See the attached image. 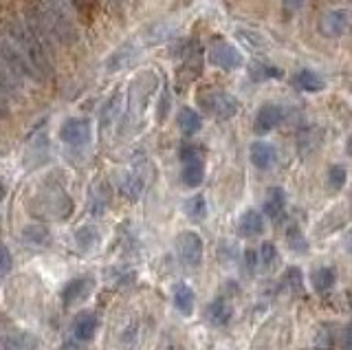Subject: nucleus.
Instances as JSON below:
<instances>
[{
    "instance_id": "f257e3e1",
    "label": "nucleus",
    "mask_w": 352,
    "mask_h": 350,
    "mask_svg": "<svg viewBox=\"0 0 352 350\" xmlns=\"http://www.w3.org/2000/svg\"><path fill=\"white\" fill-rule=\"evenodd\" d=\"M9 38L14 40V47L18 49V53L29 64L33 78H38V80L47 78L49 75V60H47V53H44L40 34H36L33 25H14Z\"/></svg>"
},
{
    "instance_id": "f03ea898",
    "label": "nucleus",
    "mask_w": 352,
    "mask_h": 350,
    "mask_svg": "<svg viewBox=\"0 0 352 350\" xmlns=\"http://www.w3.org/2000/svg\"><path fill=\"white\" fill-rule=\"evenodd\" d=\"M183 161L181 179L187 188H198L205 181V161H203V150L194 144H185L179 152Z\"/></svg>"
},
{
    "instance_id": "7ed1b4c3",
    "label": "nucleus",
    "mask_w": 352,
    "mask_h": 350,
    "mask_svg": "<svg viewBox=\"0 0 352 350\" xmlns=\"http://www.w3.org/2000/svg\"><path fill=\"white\" fill-rule=\"evenodd\" d=\"M198 104L205 108L207 115L216 119H231L238 113V100L225 91H209L198 97Z\"/></svg>"
},
{
    "instance_id": "20e7f679",
    "label": "nucleus",
    "mask_w": 352,
    "mask_h": 350,
    "mask_svg": "<svg viewBox=\"0 0 352 350\" xmlns=\"http://www.w3.org/2000/svg\"><path fill=\"white\" fill-rule=\"evenodd\" d=\"M203 240L196 232H183L176 236V254L187 267H201L203 262Z\"/></svg>"
},
{
    "instance_id": "39448f33",
    "label": "nucleus",
    "mask_w": 352,
    "mask_h": 350,
    "mask_svg": "<svg viewBox=\"0 0 352 350\" xmlns=\"http://www.w3.org/2000/svg\"><path fill=\"white\" fill-rule=\"evenodd\" d=\"M207 60L212 67L223 69V71H234L242 67V56L234 45H227V42H216V45L209 47L207 51Z\"/></svg>"
},
{
    "instance_id": "423d86ee",
    "label": "nucleus",
    "mask_w": 352,
    "mask_h": 350,
    "mask_svg": "<svg viewBox=\"0 0 352 350\" xmlns=\"http://www.w3.org/2000/svg\"><path fill=\"white\" fill-rule=\"evenodd\" d=\"M60 139L73 148L86 146L88 141H91V122H88V119H80V117L66 119L60 128Z\"/></svg>"
},
{
    "instance_id": "0eeeda50",
    "label": "nucleus",
    "mask_w": 352,
    "mask_h": 350,
    "mask_svg": "<svg viewBox=\"0 0 352 350\" xmlns=\"http://www.w3.org/2000/svg\"><path fill=\"white\" fill-rule=\"evenodd\" d=\"M262 214L271 218V221L278 225L284 221L286 216V194L282 188H269L267 196H264V205H262Z\"/></svg>"
},
{
    "instance_id": "6e6552de",
    "label": "nucleus",
    "mask_w": 352,
    "mask_h": 350,
    "mask_svg": "<svg viewBox=\"0 0 352 350\" xmlns=\"http://www.w3.org/2000/svg\"><path fill=\"white\" fill-rule=\"evenodd\" d=\"M282 108L278 104H264L260 106V111L256 113V122H253V130L258 135H267L271 130L282 122Z\"/></svg>"
},
{
    "instance_id": "1a4fd4ad",
    "label": "nucleus",
    "mask_w": 352,
    "mask_h": 350,
    "mask_svg": "<svg viewBox=\"0 0 352 350\" xmlns=\"http://www.w3.org/2000/svg\"><path fill=\"white\" fill-rule=\"evenodd\" d=\"M350 25L348 14L344 9H333V12H326L319 20V29H322L324 36H344L346 29Z\"/></svg>"
},
{
    "instance_id": "9d476101",
    "label": "nucleus",
    "mask_w": 352,
    "mask_h": 350,
    "mask_svg": "<svg viewBox=\"0 0 352 350\" xmlns=\"http://www.w3.org/2000/svg\"><path fill=\"white\" fill-rule=\"evenodd\" d=\"M93 291V280L91 278H73L64 284V289H62V302L66 306H71V304H77V302H82L88 293Z\"/></svg>"
},
{
    "instance_id": "9b49d317",
    "label": "nucleus",
    "mask_w": 352,
    "mask_h": 350,
    "mask_svg": "<svg viewBox=\"0 0 352 350\" xmlns=\"http://www.w3.org/2000/svg\"><path fill=\"white\" fill-rule=\"evenodd\" d=\"M275 148L269 141H253L251 150H249V159L258 170H269L275 166Z\"/></svg>"
},
{
    "instance_id": "f8f14e48",
    "label": "nucleus",
    "mask_w": 352,
    "mask_h": 350,
    "mask_svg": "<svg viewBox=\"0 0 352 350\" xmlns=\"http://www.w3.org/2000/svg\"><path fill=\"white\" fill-rule=\"evenodd\" d=\"M238 232L245 238H256L264 232V214L258 210H247L238 218Z\"/></svg>"
},
{
    "instance_id": "ddd939ff",
    "label": "nucleus",
    "mask_w": 352,
    "mask_h": 350,
    "mask_svg": "<svg viewBox=\"0 0 352 350\" xmlns=\"http://www.w3.org/2000/svg\"><path fill=\"white\" fill-rule=\"evenodd\" d=\"M97 333V317L93 313H82L77 315V320L73 322V337L75 342H91Z\"/></svg>"
},
{
    "instance_id": "4468645a",
    "label": "nucleus",
    "mask_w": 352,
    "mask_h": 350,
    "mask_svg": "<svg viewBox=\"0 0 352 350\" xmlns=\"http://www.w3.org/2000/svg\"><path fill=\"white\" fill-rule=\"evenodd\" d=\"M231 315H234V309H231L229 300H225V298H216L207 306V320L214 326H227Z\"/></svg>"
},
{
    "instance_id": "2eb2a0df",
    "label": "nucleus",
    "mask_w": 352,
    "mask_h": 350,
    "mask_svg": "<svg viewBox=\"0 0 352 350\" xmlns=\"http://www.w3.org/2000/svg\"><path fill=\"white\" fill-rule=\"evenodd\" d=\"M176 124H179L181 133L185 137H194L198 130H201L203 119H201V115L194 111V108L185 106V108H181V111H179V115H176Z\"/></svg>"
},
{
    "instance_id": "dca6fc26",
    "label": "nucleus",
    "mask_w": 352,
    "mask_h": 350,
    "mask_svg": "<svg viewBox=\"0 0 352 350\" xmlns=\"http://www.w3.org/2000/svg\"><path fill=\"white\" fill-rule=\"evenodd\" d=\"M335 282H337V273L335 269L330 267H317L311 273V287L315 289V293H328L335 289Z\"/></svg>"
},
{
    "instance_id": "f3484780",
    "label": "nucleus",
    "mask_w": 352,
    "mask_h": 350,
    "mask_svg": "<svg viewBox=\"0 0 352 350\" xmlns=\"http://www.w3.org/2000/svg\"><path fill=\"white\" fill-rule=\"evenodd\" d=\"M172 295H174V306L183 315H192L194 313V300H196V295H194L192 287H187L185 282H176L174 289H172Z\"/></svg>"
},
{
    "instance_id": "a211bd4d",
    "label": "nucleus",
    "mask_w": 352,
    "mask_h": 350,
    "mask_svg": "<svg viewBox=\"0 0 352 350\" xmlns=\"http://www.w3.org/2000/svg\"><path fill=\"white\" fill-rule=\"evenodd\" d=\"M295 86H297V89L306 91V93H319V91H324L326 82L322 80V75H317L315 71L302 69L300 73L295 75Z\"/></svg>"
},
{
    "instance_id": "6ab92c4d",
    "label": "nucleus",
    "mask_w": 352,
    "mask_h": 350,
    "mask_svg": "<svg viewBox=\"0 0 352 350\" xmlns=\"http://www.w3.org/2000/svg\"><path fill=\"white\" fill-rule=\"evenodd\" d=\"M139 53H141V51H139L135 45H130V42H128V45L121 47V49L115 53V56L106 62V69H108V71H119V69H124V67H128V64H132V62L137 60Z\"/></svg>"
},
{
    "instance_id": "aec40b11",
    "label": "nucleus",
    "mask_w": 352,
    "mask_h": 350,
    "mask_svg": "<svg viewBox=\"0 0 352 350\" xmlns=\"http://www.w3.org/2000/svg\"><path fill=\"white\" fill-rule=\"evenodd\" d=\"M249 78L253 82H267V80H278L282 78V71L278 67H271V64L264 62H253L249 67Z\"/></svg>"
},
{
    "instance_id": "412c9836",
    "label": "nucleus",
    "mask_w": 352,
    "mask_h": 350,
    "mask_svg": "<svg viewBox=\"0 0 352 350\" xmlns=\"http://www.w3.org/2000/svg\"><path fill=\"white\" fill-rule=\"evenodd\" d=\"M185 214L194 223L205 221V216H207V201H205V196L203 194L192 196V199L185 203Z\"/></svg>"
},
{
    "instance_id": "4be33fe9",
    "label": "nucleus",
    "mask_w": 352,
    "mask_h": 350,
    "mask_svg": "<svg viewBox=\"0 0 352 350\" xmlns=\"http://www.w3.org/2000/svg\"><path fill=\"white\" fill-rule=\"evenodd\" d=\"M286 243H289L291 251H295V254H306L308 251V240L300 225H291L286 229Z\"/></svg>"
},
{
    "instance_id": "5701e85b",
    "label": "nucleus",
    "mask_w": 352,
    "mask_h": 350,
    "mask_svg": "<svg viewBox=\"0 0 352 350\" xmlns=\"http://www.w3.org/2000/svg\"><path fill=\"white\" fill-rule=\"evenodd\" d=\"M36 346V337H31L29 333H14V335H7L3 348L5 350H29Z\"/></svg>"
},
{
    "instance_id": "b1692460",
    "label": "nucleus",
    "mask_w": 352,
    "mask_h": 350,
    "mask_svg": "<svg viewBox=\"0 0 352 350\" xmlns=\"http://www.w3.org/2000/svg\"><path fill=\"white\" fill-rule=\"evenodd\" d=\"M258 258H260V269H271L278 260V249H275L273 243H264L262 247H258Z\"/></svg>"
},
{
    "instance_id": "393cba45",
    "label": "nucleus",
    "mask_w": 352,
    "mask_h": 350,
    "mask_svg": "<svg viewBox=\"0 0 352 350\" xmlns=\"http://www.w3.org/2000/svg\"><path fill=\"white\" fill-rule=\"evenodd\" d=\"M346 179H348V174H346L344 166H333L328 170V188L333 192H339L341 188H344Z\"/></svg>"
},
{
    "instance_id": "a878e982",
    "label": "nucleus",
    "mask_w": 352,
    "mask_h": 350,
    "mask_svg": "<svg viewBox=\"0 0 352 350\" xmlns=\"http://www.w3.org/2000/svg\"><path fill=\"white\" fill-rule=\"evenodd\" d=\"M258 269H260L258 249H247L245 254H242V271H245L247 276H253Z\"/></svg>"
},
{
    "instance_id": "bb28decb",
    "label": "nucleus",
    "mask_w": 352,
    "mask_h": 350,
    "mask_svg": "<svg viewBox=\"0 0 352 350\" xmlns=\"http://www.w3.org/2000/svg\"><path fill=\"white\" fill-rule=\"evenodd\" d=\"M25 240L29 245H47L49 234L44 227H27L25 229Z\"/></svg>"
},
{
    "instance_id": "cd10ccee",
    "label": "nucleus",
    "mask_w": 352,
    "mask_h": 350,
    "mask_svg": "<svg viewBox=\"0 0 352 350\" xmlns=\"http://www.w3.org/2000/svg\"><path fill=\"white\" fill-rule=\"evenodd\" d=\"M284 284L291 291H302V271L297 267H289L284 273Z\"/></svg>"
},
{
    "instance_id": "c85d7f7f",
    "label": "nucleus",
    "mask_w": 352,
    "mask_h": 350,
    "mask_svg": "<svg viewBox=\"0 0 352 350\" xmlns=\"http://www.w3.org/2000/svg\"><path fill=\"white\" fill-rule=\"evenodd\" d=\"M339 346L344 350H352V324L344 326L339 333Z\"/></svg>"
},
{
    "instance_id": "c756f323",
    "label": "nucleus",
    "mask_w": 352,
    "mask_h": 350,
    "mask_svg": "<svg viewBox=\"0 0 352 350\" xmlns=\"http://www.w3.org/2000/svg\"><path fill=\"white\" fill-rule=\"evenodd\" d=\"M95 240V234L91 227H82L80 232H77V243H80L82 247H91Z\"/></svg>"
},
{
    "instance_id": "7c9ffc66",
    "label": "nucleus",
    "mask_w": 352,
    "mask_h": 350,
    "mask_svg": "<svg viewBox=\"0 0 352 350\" xmlns=\"http://www.w3.org/2000/svg\"><path fill=\"white\" fill-rule=\"evenodd\" d=\"M0 254H3V276H7L9 269H11V254H9V247L3 245V251H0Z\"/></svg>"
},
{
    "instance_id": "2f4dec72",
    "label": "nucleus",
    "mask_w": 352,
    "mask_h": 350,
    "mask_svg": "<svg viewBox=\"0 0 352 350\" xmlns=\"http://www.w3.org/2000/svg\"><path fill=\"white\" fill-rule=\"evenodd\" d=\"M282 5L289 9V12H297V9L304 5V0H282Z\"/></svg>"
},
{
    "instance_id": "473e14b6",
    "label": "nucleus",
    "mask_w": 352,
    "mask_h": 350,
    "mask_svg": "<svg viewBox=\"0 0 352 350\" xmlns=\"http://www.w3.org/2000/svg\"><path fill=\"white\" fill-rule=\"evenodd\" d=\"M346 152H348V157H352V135H350L348 141H346Z\"/></svg>"
},
{
    "instance_id": "72a5a7b5",
    "label": "nucleus",
    "mask_w": 352,
    "mask_h": 350,
    "mask_svg": "<svg viewBox=\"0 0 352 350\" xmlns=\"http://www.w3.org/2000/svg\"><path fill=\"white\" fill-rule=\"evenodd\" d=\"M346 247H348V251L352 254V229H350V234H348V240H346Z\"/></svg>"
},
{
    "instance_id": "f704fd0d",
    "label": "nucleus",
    "mask_w": 352,
    "mask_h": 350,
    "mask_svg": "<svg viewBox=\"0 0 352 350\" xmlns=\"http://www.w3.org/2000/svg\"><path fill=\"white\" fill-rule=\"evenodd\" d=\"M313 350H328V348H313Z\"/></svg>"
},
{
    "instance_id": "c9c22d12",
    "label": "nucleus",
    "mask_w": 352,
    "mask_h": 350,
    "mask_svg": "<svg viewBox=\"0 0 352 350\" xmlns=\"http://www.w3.org/2000/svg\"><path fill=\"white\" fill-rule=\"evenodd\" d=\"M165 350H172V348H165Z\"/></svg>"
}]
</instances>
